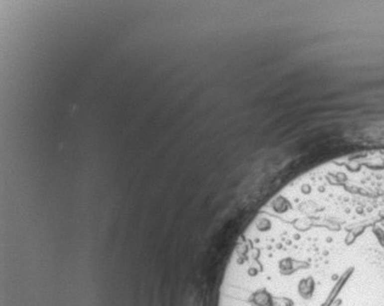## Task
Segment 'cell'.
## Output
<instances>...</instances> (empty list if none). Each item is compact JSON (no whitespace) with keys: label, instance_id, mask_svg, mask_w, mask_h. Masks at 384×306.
Returning a JSON list of instances; mask_svg holds the SVG:
<instances>
[{"label":"cell","instance_id":"1","mask_svg":"<svg viewBox=\"0 0 384 306\" xmlns=\"http://www.w3.org/2000/svg\"><path fill=\"white\" fill-rule=\"evenodd\" d=\"M315 278L313 276H304V277L299 278V282H298L297 291L298 294L304 299H309V298L313 297L315 292Z\"/></svg>","mask_w":384,"mask_h":306}]
</instances>
